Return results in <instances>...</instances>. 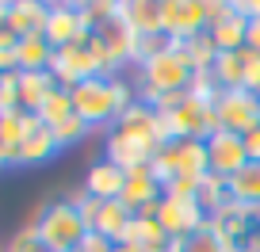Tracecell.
Listing matches in <instances>:
<instances>
[{"mask_svg": "<svg viewBox=\"0 0 260 252\" xmlns=\"http://www.w3.org/2000/svg\"><path fill=\"white\" fill-rule=\"evenodd\" d=\"M69 92H73L77 119H84L92 130H104V134L111 130L115 122H119V115L138 99L130 77H92V81L77 84V88H69Z\"/></svg>", "mask_w": 260, "mask_h": 252, "instance_id": "1", "label": "cell"}, {"mask_svg": "<svg viewBox=\"0 0 260 252\" xmlns=\"http://www.w3.org/2000/svg\"><path fill=\"white\" fill-rule=\"evenodd\" d=\"M153 176L161 179L165 195H195L199 179L207 176V141L195 138H172L157 149L153 157Z\"/></svg>", "mask_w": 260, "mask_h": 252, "instance_id": "2", "label": "cell"}, {"mask_svg": "<svg viewBox=\"0 0 260 252\" xmlns=\"http://www.w3.org/2000/svg\"><path fill=\"white\" fill-rule=\"evenodd\" d=\"M195 77L199 73H195L187 50L176 42V46H169L165 54L149 57L146 65L134 69V92H138V99L153 103V99L172 96V92H187L195 84Z\"/></svg>", "mask_w": 260, "mask_h": 252, "instance_id": "3", "label": "cell"}, {"mask_svg": "<svg viewBox=\"0 0 260 252\" xmlns=\"http://www.w3.org/2000/svg\"><path fill=\"white\" fill-rule=\"evenodd\" d=\"M31 226L39 229L42 244L50 252H69V248H81V241L88 237V226H84L81 210L69 195L65 199H50V203H39L31 214Z\"/></svg>", "mask_w": 260, "mask_h": 252, "instance_id": "4", "label": "cell"}, {"mask_svg": "<svg viewBox=\"0 0 260 252\" xmlns=\"http://www.w3.org/2000/svg\"><path fill=\"white\" fill-rule=\"evenodd\" d=\"M50 73H54V81L61 84V88H77V84L92 81V77H111L107 65H104V54H100L96 39H92V31L84 34V39L69 42V46L54 50Z\"/></svg>", "mask_w": 260, "mask_h": 252, "instance_id": "5", "label": "cell"}, {"mask_svg": "<svg viewBox=\"0 0 260 252\" xmlns=\"http://www.w3.org/2000/svg\"><path fill=\"white\" fill-rule=\"evenodd\" d=\"M211 226L218 229L226 252H260V210L256 206L230 203L226 210H218L211 218Z\"/></svg>", "mask_w": 260, "mask_h": 252, "instance_id": "6", "label": "cell"}, {"mask_svg": "<svg viewBox=\"0 0 260 252\" xmlns=\"http://www.w3.org/2000/svg\"><path fill=\"white\" fill-rule=\"evenodd\" d=\"M92 39H96L100 54H104V65L111 77H122L126 69H134V54H138V39L115 12L111 19H104L100 27H92Z\"/></svg>", "mask_w": 260, "mask_h": 252, "instance_id": "7", "label": "cell"}, {"mask_svg": "<svg viewBox=\"0 0 260 252\" xmlns=\"http://www.w3.org/2000/svg\"><path fill=\"white\" fill-rule=\"evenodd\" d=\"M211 81L222 92H256L260 96V57L252 50H222L211 65Z\"/></svg>", "mask_w": 260, "mask_h": 252, "instance_id": "8", "label": "cell"}, {"mask_svg": "<svg viewBox=\"0 0 260 252\" xmlns=\"http://www.w3.org/2000/svg\"><path fill=\"white\" fill-rule=\"evenodd\" d=\"M211 4L207 0H161V31L172 42H191L207 34Z\"/></svg>", "mask_w": 260, "mask_h": 252, "instance_id": "9", "label": "cell"}, {"mask_svg": "<svg viewBox=\"0 0 260 252\" xmlns=\"http://www.w3.org/2000/svg\"><path fill=\"white\" fill-rule=\"evenodd\" d=\"M214 122H218V130H230V134L245 138L252 126H260V96L256 92H218Z\"/></svg>", "mask_w": 260, "mask_h": 252, "instance_id": "10", "label": "cell"}, {"mask_svg": "<svg viewBox=\"0 0 260 252\" xmlns=\"http://www.w3.org/2000/svg\"><path fill=\"white\" fill-rule=\"evenodd\" d=\"M211 4V23H207V34H211L214 50H241L245 46V31H249V16L237 8V0H207Z\"/></svg>", "mask_w": 260, "mask_h": 252, "instance_id": "11", "label": "cell"}, {"mask_svg": "<svg viewBox=\"0 0 260 252\" xmlns=\"http://www.w3.org/2000/svg\"><path fill=\"white\" fill-rule=\"evenodd\" d=\"M153 218L165 226V233L176 241V237H187V233H195L199 226H207V210L199 206V199L195 195H165L161 203H157V210H153Z\"/></svg>", "mask_w": 260, "mask_h": 252, "instance_id": "12", "label": "cell"}, {"mask_svg": "<svg viewBox=\"0 0 260 252\" xmlns=\"http://www.w3.org/2000/svg\"><path fill=\"white\" fill-rule=\"evenodd\" d=\"M88 34V19H84V8L73 4V0H54L46 12V27H42V39L54 50L69 46V42L84 39Z\"/></svg>", "mask_w": 260, "mask_h": 252, "instance_id": "13", "label": "cell"}, {"mask_svg": "<svg viewBox=\"0 0 260 252\" xmlns=\"http://www.w3.org/2000/svg\"><path fill=\"white\" fill-rule=\"evenodd\" d=\"M241 164H249V153H245V138H241V134L214 130L211 138H207V168H211V176L230 179Z\"/></svg>", "mask_w": 260, "mask_h": 252, "instance_id": "14", "label": "cell"}, {"mask_svg": "<svg viewBox=\"0 0 260 252\" xmlns=\"http://www.w3.org/2000/svg\"><path fill=\"white\" fill-rule=\"evenodd\" d=\"M161 199H165V187H161V179L153 176V168L126 172V187H122V199H119V203L126 206L130 214H153Z\"/></svg>", "mask_w": 260, "mask_h": 252, "instance_id": "15", "label": "cell"}, {"mask_svg": "<svg viewBox=\"0 0 260 252\" xmlns=\"http://www.w3.org/2000/svg\"><path fill=\"white\" fill-rule=\"evenodd\" d=\"M122 187H126V168H119L115 161L100 157V161L88 164L81 191L92 195V199H100V203H111V199H122Z\"/></svg>", "mask_w": 260, "mask_h": 252, "instance_id": "16", "label": "cell"}, {"mask_svg": "<svg viewBox=\"0 0 260 252\" xmlns=\"http://www.w3.org/2000/svg\"><path fill=\"white\" fill-rule=\"evenodd\" d=\"M119 19L134 31V39H153L161 31V0H119Z\"/></svg>", "mask_w": 260, "mask_h": 252, "instance_id": "17", "label": "cell"}, {"mask_svg": "<svg viewBox=\"0 0 260 252\" xmlns=\"http://www.w3.org/2000/svg\"><path fill=\"white\" fill-rule=\"evenodd\" d=\"M122 244L134 248V252H169L172 237L165 233V226L153 218V214H134V222H130Z\"/></svg>", "mask_w": 260, "mask_h": 252, "instance_id": "18", "label": "cell"}, {"mask_svg": "<svg viewBox=\"0 0 260 252\" xmlns=\"http://www.w3.org/2000/svg\"><path fill=\"white\" fill-rule=\"evenodd\" d=\"M54 157H61V146H57L54 130L50 126H35L23 138V146H19V168H42Z\"/></svg>", "mask_w": 260, "mask_h": 252, "instance_id": "19", "label": "cell"}, {"mask_svg": "<svg viewBox=\"0 0 260 252\" xmlns=\"http://www.w3.org/2000/svg\"><path fill=\"white\" fill-rule=\"evenodd\" d=\"M16 88H19V111H39L42 103L50 99V92L57 88L54 73H16Z\"/></svg>", "mask_w": 260, "mask_h": 252, "instance_id": "20", "label": "cell"}, {"mask_svg": "<svg viewBox=\"0 0 260 252\" xmlns=\"http://www.w3.org/2000/svg\"><path fill=\"white\" fill-rule=\"evenodd\" d=\"M230 187V203L237 206H256L260 210V161H249L226 179Z\"/></svg>", "mask_w": 260, "mask_h": 252, "instance_id": "21", "label": "cell"}, {"mask_svg": "<svg viewBox=\"0 0 260 252\" xmlns=\"http://www.w3.org/2000/svg\"><path fill=\"white\" fill-rule=\"evenodd\" d=\"M8 12H12V27H16V34H19V39H31V34H42L50 4H46V0H8Z\"/></svg>", "mask_w": 260, "mask_h": 252, "instance_id": "22", "label": "cell"}, {"mask_svg": "<svg viewBox=\"0 0 260 252\" xmlns=\"http://www.w3.org/2000/svg\"><path fill=\"white\" fill-rule=\"evenodd\" d=\"M130 222H134V214H130L119 199H111V203H100L96 218H92V229H96V233H104V237H111L115 244H122Z\"/></svg>", "mask_w": 260, "mask_h": 252, "instance_id": "23", "label": "cell"}, {"mask_svg": "<svg viewBox=\"0 0 260 252\" xmlns=\"http://www.w3.org/2000/svg\"><path fill=\"white\" fill-rule=\"evenodd\" d=\"M16 57H19V73H46L54 61V46L42 34H31V39H19Z\"/></svg>", "mask_w": 260, "mask_h": 252, "instance_id": "24", "label": "cell"}, {"mask_svg": "<svg viewBox=\"0 0 260 252\" xmlns=\"http://www.w3.org/2000/svg\"><path fill=\"white\" fill-rule=\"evenodd\" d=\"M35 126H42V122L35 119L31 111H0V146H8V149L19 153L23 138L35 130Z\"/></svg>", "mask_w": 260, "mask_h": 252, "instance_id": "25", "label": "cell"}, {"mask_svg": "<svg viewBox=\"0 0 260 252\" xmlns=\"http://www.w3.org/2000/svg\"><path fill=\"white\" fill-rule=\"evenodd\" d=\"M195 199H199V206L207 210V218H214L218 210H226V206H230V187H226V179L207 172V176L199 179V187H195Z\"/></svg>", "mask_w": 260, "mask_h": 252, "instance_id": "26", "label": "cell"}, {"mask_svg": "<svg viewBox=\"0 0 260 252\" xmlns=\"http://www.w3.org/2000/svg\"><path fill=\"white\" fill-rule=\"evenodd\" d=\"M73 115H77V111H73V92H69V88H61V84H57V88L50 92V99H46V103L39 107V111H35V119H39L42 126H50V130H54L57 122L73 119Z\"/></svg>", "mask_w": 260, "mask_h": 252, "instance_id": "27", "label": "cell"}, {"mask_svg": "<svg viewBox=\"0 0 260 252\" xmlns=\"http://www.w3.org/2000/svg\"><path fill=\"white\" fill-rule=\"evenodd\" d=\"M169 252H226V244H222L218 229L207 222V226H199L195 233L187 237H176V241L169 244Z\"/></svg>", "mask_w": 260, "mask_h": 252, "instance_id": "28", "label": "cell"}, {"mask_svg": "<svg viewBox=\"0 0 260 252\" xmlns=\"http://www.w3.org/2000/svg\"><path fill=\"white\" fill-rule=\"evenodd\" d=\"M88 134H96V130H92L84 119H77V115L54 126V138H57V146H61V153H65V149H73V146H81V141H88Z\"/></svg>", "mask_w": 260, "mask_h": 252, "instance_id": "29", "label": "cell"}, {"mask_svg": "<svg viewBox=\"0 0 260 252\" xmlns=\"http://www.w3.org/2000/svg\"><path fill=\"white\" fill-rule=\"evenodd\" d=\"M0 252H50L46 244H42V237H39V229L27 222V226H19L16 233H12V241L4 244Z\"/></svg>", "mask_w": 260, "mask_h": 252, "instance_id": "30", "label": "cell"}, {"mask_svg": "<svg viewBox=\"0 0 260 252\" xmlns=\"http://www.w3.org/2000/svg\"><path fill=\"white\" fill-rule=\"evenodd\" d=\"M0 46H19V34H16V27H12L8 0H0Z\"/></svg>", "mask_w": 260, "mask_h": 252, "instance_id": "31", "label": "cell"}, {"mask_svg": "<svg viewBox=\"0 0 260 252\" xmlns=\"http://www.w3.org/2000/svg\"><path fill=\"white\" fill-rule=\"evenodd\" d=\"M119 244L111 241V237H104V233H96V229H88V237L81 241V248L77 252H115Z\"/></svg>", "mask_w": 260, "mask_h": 252, "instance_id": "32", "label": "cell"}, {"mask_svg": "<svg viewBox=\"0 0 260 252\" xmlns=\"http://www.w3.org/2000/svg\"><path fill=\"white\" fill-rule=\"evenodd\" d=\"M0 73H19V57H16V46H0Z\"/></svg>", "mask_w": 260, "mask_h": 252, "instance_id": "33", "label": "cell"}, {"mask_svg": "<svg viewBox=\"0 0 260 252\" xmlns=\"http://www.w3.org/2000/svg\"><path fill=\"white\" fill-rule=\"evenodd\" d=\"M245 153H249V161H260V126L245 134Z\"/></svg>", "mask_w": 260, "mask_h": 252, "instance_id": "34", "label": "cell"}, {"mask_svg": "<svg viewBox=\"0 0 260 252\" xmlns=\"http://www.w3.org/2000/svg\"><path fill=\"white\" fill-rule=\"evenodd\" d=\"M237 8H241L249 19H260V0H237Z\"/></svg>", "mask_w": 260, "mask_h": 252, "instance_id": "35", "label": "cell"}, {"mask_svg": "<svg viewBox=\"0 0 260 252\" xmlns=\"http://www.w3.org/2000/svg\"><path fill=\"white\" fill-rule=\"evenodd\" d=\"M115 252H134V248H126V244H119V248H115Z\"/></svg>", "mask_w": 260, "mask_h": 252, "instance_id": "36", "label": "cell"}, {"mask_svg": "<svg viewBox=\"0 0 260 252\" xmlns=\"http://www.w3.org/2000/svg\"><path fill=\"white\" fill-rule=\"evenodd\" d=\"M0 96H4V73H0Z\"/></svg>", "mask_w": 260, "mask_h": 252, "instance_id": "37", "label": "cell"}, {"mask_svg": "<svg viewBox=\"0 0 260 252\" xmlns=\"http://www.w3.org/2000/svg\"><path fill=\"white\" fill-rule=\"evenodd\" d=\"M69 252H77V248H69Z\"/></svg>", "mask_w": 260, "mask_h": 252, "instance_id": "38", "label": "cell"}]
</instances>
